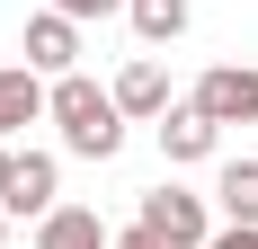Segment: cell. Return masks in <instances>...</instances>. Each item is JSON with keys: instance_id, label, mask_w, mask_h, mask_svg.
Returning a JSON list of instances; mask_svg holds the SVG:
<instances>
[{"instance_id": "7c38bea8", "label": "cell", "mask_w": 258, "mask_h": 249, "mask_svg": "<svg viewBox=\"0 0 258 249\" xmlns=\"http://www.w3.org/2000/svg\"><path fill=\"white\" fill-rule=\"evenodd\" d=\"M45 9H62V18H80V27L89 18H125V0H45Z\"/></svg>"}, {"instance_id": "ba28073f", "label": "cell", "mask_w": 258, "mask_h": 249, "mask_svg": "<svg viewBox=\"0 0 258 249\" xmlns=\"http://www.w3.org/2000/svg\"><path fill=\"white\" fill-rule=\"evenodd\" d=\"M152 134H160V160H169V169H187V160H214V143H223V125H214V116H196L187 98L169 107Z\"/></svg>"}, {"instance_id": "30bf717a", "label": "cell", "mask_w": 258, "mask_h": 249, "mask_svg": "<svg viewBox=\"0 0 258 249\" xmlns=\"http://www.w3.org/2000/svg\"><path fill=\"white\" fill-rule=\"evenodd\" d=\"M187 18H196V0H125V27L143 36V45H178Z\"/></svg>"}, {"instance_id": "3957f363", "label": "cell", "mask_w": 258, "mask_h": 249, "mask_svg": "<svg viewBox=\"0 0 258 249\" xmlns=\"http://www.w3.org/2000/svg\"><path fill=\"white\" fill-rule=\"evenodd\" d=\"M187 107L214 116V125H258V72L249 63H214V72L187 89Z\"/></svg>"}, {"instance_id": "5bb4252c", "label": "cell", "mask_w": 258, "mask_h": 249, "mask_svg": "<svg viewBox=\"0 0 258 249\" xmlns=\"http://www.w3.org/2000/svg\"><path fill=\"white\" fill-rule=\"evenodd\" d=\"M116 249H169V240H152V231L134 223V231H116Z\"/></svg>"}, {"instance_id": "52a82bcc", "label": "cell", "mask_w": 258, "mask_h": 249, "mask_svg": "<svg viewBox=\"0 0 258 249\" xmlns=\"http://www.w3.org/2000/svg\"><path fill=\"white\" fill-rule=\"evenodd\" d=\"M45 98H53V80H45V72L0 63V143H18L27 125H45Z\"/></svg>"}, {"instance_id": "4fadbf2b", "label": "cell", "mask_w": 258, "mask_h": 249, "mask_svg": "<svg viewBox=\"0 0 258 249\" xmlns=\"http://www.w3.org/2000/svg\"><path fill=\"white\" fill-rule=\"evenodd\" d=\"M205 249H258V223H223V231H214Z\"/></svg>"}, {"instance_id": "9c48e42d", "label": "cell", "mask_w": 258, "mask_h": 249, "mask_svg": "<svg viewBox=\"0 0 258 249\" xmlns=\"http://www.w3.org/2000/svg\"><path fill=\"white\" fill-rule=\"evenodd\" d=\"M36 249H116V231H107L89 205H53L45 223H36Z\"/></svg>"}, {"instance_id": "6da1fadb", "label": "cell", "mask_w": 258, "mask_h": 249, "mask_svg": "<svg viewBox=\"0 0 258 249\" xmlns=\"http://www.w3.org/2000/svg\"><path fill=\"white\" fill-rule=\"evenodd\" d=\"M45 125L62 134L72 160H116V151H125V107H116V89H98L89 72H62V80H53Z\"/></svg>"}, {"instance_id": "277c9868", "label": "cell", "mask_w": 258, "mask_h": 249, "mask_svg": "<svg viewBox=\"0 0 258 249\" xmlns=\"http://www.w3.org/2000/svg\"><path fill=\"white\" fill-rule=\"evenodd\" d=\"M53 205H62V160H53V151H18V169H9V196H0V214H18V223H45Z\"/></svg>"}, {"instance_id": "8fae6325", "label": "cell", "mask_w": 258, "mask_h": 249, "mask_svg": "<svg viewBox=\"0 0 258 249\" xmlns=\"http://www.w3.org/2000/svg\"><path fill=\"white\" fill-rule=\"evenodd\" d=\"M214 214H223V223H258V160H223V178H214Z\"/></svg>"}, {"instance_id": "5b68a950", "label": "cell", "mask_w": 258, "mask_h": 249, "mask_svg": "<svg viewBox=\"0 0 258 249\" xmlns=\"http://www.w3.org/2000/svg\"><path fill=\"white\" fill-rule=\"evenodd\" d=\"M18 53H27V72H45V80L80 72V18H62V9H36V18H27V36H18Z\"/></svg>"}, {"instance_id": "8992f818", "label": "cell", "mask_w": 258, "mask_h": 249, "mask_svg": "<svg viewBox=\"0 0 258 249\" xmlns=\"http://www.w3.org/2000/svg\"><path fill=\"white\" fill-rule=\"evenodd\" d=\"M116 107H125V125H160L169 116V63H160V53H134L125 72H116Z\"/></svg>"}, {"instance_id": "7a4b0ae2", "label": "cell", "mask_w": 258, "mask_h": 249, "mask_svg": "<svg viewBox=\"0 0 258 249\" xmlns=\"http://www.w3.org/2000/svg\"><path fill=\"white\" fill-rule=\"evenodd\" d=\"M134 223L152 231V240H169V249H205V240H214V196H196V187H178V178H160L152 196H143Z\"/></svg>"}, {"instance_id": "2e32d148", "label": "cell", "mask_w": 258, "mask_h": 249, "mask_svg": "<svg viewBox=\"0 0 258 249\" xmlns=\"http://www.w3.org/2000/svg\"><path fill=\"white\" fill-rule=\"evenodd\" d=\"M0 249H9V214H0Z\"/></svg>"}, {"instance_id": "9a60e30c", "label": "cell", "mask_w": 258, "mask_h": 249, "mask_svg": "<svg viewBox=\"0 0 258 249\" xmlns=\"http://www.w3.org/2000/svg\"><path fill=\"white\" fill-rule=\"evenodd\" d=\"M9 169H18V143H0V196H9Z\"/></svg>"}]
</instances>
